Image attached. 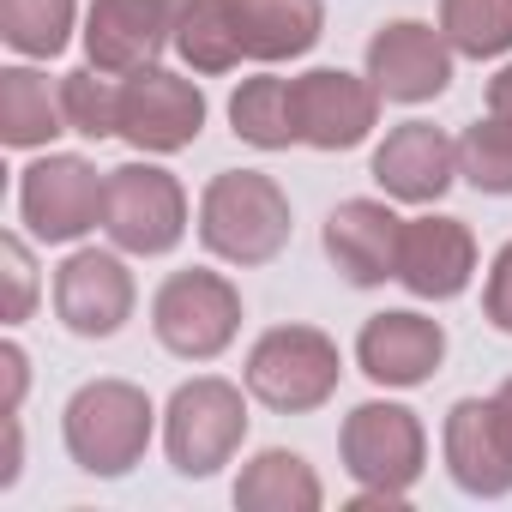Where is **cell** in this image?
<instances>
[{
    "label": "cell",
    "instance_id": "1",
    "mask_svg": "<svg viewBox=\"0 0 512 512\" xmlns=\"http://www.w3.org/2000/svg\"><path fill=\"white\" fill-rule=\"evenodd\" d=\"M199 241L229 266H272L290 241V193L260 169H223L199 193Z\"/></svg>",
    "mask_w": 512,
    "mask_h": 512
},
{
    "label": "cell",
    "instance_id": "2",
    "mask_svg": "<svg viewBox=\"0 0 512 512\" xmlns=\"http://www.w3.org/2000/svg\"><path fill=\"white\" fill-rule=\"evenodd\" d=\"M151 398L133 380H91L67 398V452L85 476H127L151 446Z\"/></svg>",
    "mask_w": 512,
    "mask_h": 512
},
{
    "label": "cell",
    "instance_id": "3",
    "mask_svg": "<svg viewBox=\"0 0 512 512\" xmlns=\"http://www.w3.org/2000/svg\"><path fill=\"white\" fill-rule=\"evenodd\" d=\"M338 374H344L338 344L326 332H314V326H272V332H260L253 350H247V368H241L247 392L266 410H284V416L320 410L338 392Z\"/></svg>",
    "mask_w": 512,
    "mask_h": 512
},
{
    "label": "cell",
    "instance_id": "4",
    "mask_svg": "<svg viewBox=\"0 0 512 512\" xmlns=\"http://www.w3.org/2000/svg\"><path fill=\"white\" fill-rule=\"evenodd\" d=\"M151 332L181 362H211L241 332V290L223 272H175L151 296Z\"/></svg>",
    "mask_w": 512,
    "mask_h": 512
},
{
    "label": "cell",
    "instance_id": "5",
    "mask_svg": "<svg viewBox=\"0 0 512 512\" xmlns=\"http://www.w3.org/2000/svg\"><path fill=\"white\" fill-rule=\"evenodd\" d=\"M241 440H247L241 386H229L217 374H199V380L175 386V398L163 410V446H169V464L181 476H217L235 458Z\"/></svg>",
    "mask_w": 512,
    "mask_h": 512
},
{
    "label": "cell",
    "instance_id": "6",
    "mask_svg": "<svg viewBox=\"0 0 512 512\" xmlns=\"http://www.w3.org/2000/svg\"><path fill=\"white\" fill-rule=\"evenodd\" d=\"M338 452H344V470L362 482V488H380V494H398L410 500L422 464H428V434L416 422V410L404 404H356L338 428Z\"/></svg>",
    "mask_w": 512,
    "mask_h": 512
},
{
    "label": "cell",
    "instance_id": "7",
    "mask_svg": "<svg viewBox=\"0 0 512 512\" xmlns=\"http://www.w3.org/2000/svg\"><path fill=\"white\" fill-rule=\"evenodd\" d=\"M103 229L121 253H169L187 235V193L157 163H121L103 187Z\"/></svg>",
    "mask_w": 512,
    "mask_h": 512
},
{
    "label": "cell",
    "instance_id": "8",
    "mask_svg": "<svg viewBox=\"0 0 512 512\" xmlns=\"http://www.w3.org/2000/svg\"><path fill=\"white\" fill-rule=\"evenodd\" d=\"M103 187L109 175H97L85 157L49 151L19 181V217L31 223L37 241H79L85 229L103 223Z\"/></svg>",
    "mask_w": 512,
    "mask_h": 512
},
{
    "label": "cell",
    "instance_id": "9",
    "mask_svg": "<svg viewBox=\"0 0 512 512\" xmlns=\"http://www.w3.org/2000/svg\"><path fill=\"white\" fill-rule=\"evenodd\" d=\"M181 13H187V0H91V19H85L91 67L115 79L157 67L163 49H175Z\"/></svg>",
    "mask_w": 512,
    "mask_h": 512
},
{
    "label": "cell",
    "instance_id": "10",
    "mask_svg": "<svg viewBox=\"0 0 512 512\" xmlns=\"http://www.w3.org/2000/svg\"><path fill=\"white\" fill-rule=\"evenodd\" d=\"M205 127V97L193 79L169 73V67H145V73H127L121 79V139L133 151H151V157H169V151H187Z\"/></svg>",
    "mask_w": 512,
    "mask_h": 512
},
{
    "label": "cell",
    "instance_id": "11",
    "mask_svg": "<svg viewBox=\"0 0 512 512\" xmlns=\"http://www.w3.org/2000/svg\"><path fill=\"white\" fill-rule=\"evenodd\" d=\"M290 103H296V133L314 151H350L374 133L380 121V91L374 79H356L344 67H314L302 79H290Z\"/></svg>",
    "mask_w": 512,
    "mask_h": 512
},
{
    "label": "cell",
    "instance_id": "12",
    "mask_svg": "<svg viewBox=\"0 0 512 512\" xmlns=\"http://www.w3.org/2000/svg\"><path fill=\"white\" fill-rule=\"evenodd\" d=\"M452 43L434 25L392 19L368 37V79L386 103H428L452 85Z\"/></svg>",
    "mask_w": 512,
    "mask_h": 512
},
{
    "label": "cell",
    "instance_id": "13",
    "mask_svg": "<svg viewBox=\"0 0 512 512\" xmlns=\"http://www.w3.org/2000/svg\"><path fill=\"white\" fill-rule=\"evenodd\" d=\"M55 314L73 338H115L133 320V272L97 247L67 253L55 272Z\"/></svg>",
    "mask_w": 512,
    "mask_h": 512
},
{
    "label": "cell",
    "instance_id": "14",
    "mask_svg": "<svg viewBox=\"0 0 512 512\" xmlns=\"http://www.w3.org/2000/svg\"><path fill=\"white\" fill-rule=\"evenodd\" d=\"M440 446H446V470L464 494H476V500L512 494V440H506L494 398H458L446 410Z\"/></svg>",
    "mask_w": 512,
    "mask_h": 512
},
{
    "label": "cell",
    "instance_id": "15",
    "mask_svg": "<svg viewBox=\"0 0 512 512\" xmlns=\"http://www.w3.org/2000/svg\"><path fill=\"white\" fill-rule=\"evenodd\" d=\"M476 272V235L458 217H410L398 247V284L422 302H452L470 290Z\"/></svg>",
    "mask_w": 512,
    "mask_h": 512
},
{
    "label": "cell",
    "instance_id": "16",
    "mask_svg": "<svg viewBox=\"0 0 512 512\" xmlns=\"http://www.w3.org/2000/svg\"><path fill=\"white\" fill-rule=\"evenodd\" d=\"M398 247H404V217L386 199H344L326 217V253L356 290L398 278Z\"/></svg>",
    "mask_w": 512,
    "mask_h": 512
},
{
    "label": "cell",
    "instance_id": "17",
    "mask_svg": "<svg viewBox=\"0 0 512 512\" xmlns=\"http://www.w3.org/2000/svg\"><path fill=\"white\" fill-rule=\"evenodd\" d=\"M356 362L374 386H422L434 380V368L446 362V332L440 320L428 314H410V308H392V314H374L356 338Z\"/></svg>",
    "mask_w": 512,
    "mask_h": 512
},
{
    "label": "cell",
    "instance_id": "18",
    "mask_svg": "<svg viewBox=\"0 0 512 512\" xmlns=\"http://www.w3.org/2000/svg\"><path fill=\"white\" fill-rule=\"evenodd\" d=\"M374 181L386 187V199L404 205H434L452 181H458V139H446L428 121H404L380 139L374 151Z\"/></svg>",
    "mask_w": 512,
    "mask_h": 512
},
{
    "label": "cell",
    "instance_id": "19",
    "mask_svg": "<svg viewBox=\"0 0 512 512\" xmlns=\"http://www.w3.org/2000/svg\"><path fill=\"white\" fill-rule=\"evenodd\" d=\"M247 61H296L320 43L326 7L320 0H229Z\"/></svg>",
    "mask_w": 512,
    "mask_h": 512
},
{
    "label": "cell",
    "instance_id": "20",
    "mask_svg": "<svg viewBox=\"0 0 512 512\" xmlns=\"http://www.w3.org/2000/svg\"><path fill=\"white\" fill-rule=\"evenodd\" d=\"M326 488L314 476V464L302 452H260V458H247L241 482H235V506L241 512H320Z\"/></svg>",
    "mask_w": 512,
    "mask_h": 512
},
{
    "label": "cell",
    "instance_id": "21",
    "mask_svg": "<svg viewBox=\"0 0 512 512\" xmlns=\"http://www.w3.org/2000/svg\"><path fill=\"white\" fill-rule=\"evenodd\" d=\"M55 133H67L61 85H49L37 67H7L0 73V139L13 151H37Z\"/></svg>",
    "mask_w": 512,
    "mask_h": 512
},
{
    "label": "cell",
    "instance_id": "22",
    "mask_svg": "<svg viewBox=\"0 0 512 512\" xmlns=\"http://www.w3.org/2000/svg\"><path fill=\"white\" fill-rule=\"evenodd\" d=\"M229 127L235 139L260 145V151H290L296 133V103H290V79L260 73V79H241V91L229 97Z\"/></svg>",
    "mask_w": 512,
    "mask_h": 512
},
{
    "label": "cell",
    "instance_id": "23",
    "mask_svg": "<svg viewBox=\"0 0 512 512\" xmlns=\"http://www.w3.org/2000/svg\"><path fill=\"white\" fill-rule=\"evenodd\" d=\"M175 55L193 67V73H229L247 61L241 49V25H235V7L229 0H187V13L175 25Z\"/></svg>",
    "mask_w": 512,
    "mask_h": 512
},
{
    "label": "cell",
    "instance_id": "24",
    "mask_svg": "<svg viewBox=\"0 0 512 512\" xmlns=\"http://www.w3.org/2000/svg\"><path fill=\"white\" fill-rule=\"evenodd\" d=\"M79 0H0V37L25 61H55L73 43Z\"/></svg>",
    "mask_w": 512,
    "mask_h": 512
},
{
    "label": "cell",
    "instance_id": "25",
    "mask_svg": "<svg viewBox=\"0 0 512 512\" xmlns=\"http://www.w3.org/2000/svg\"><path fill=\"white\" fill-rule=\"evenodd\" d=\"M61 109H67V133L79 139H121V79L103 67H79L61 79Z\"/></svg>",
    "mask_w": 512,
    "mask_h": 512
},
{
    "label": "cell",
    "instance_id": "26",
    "mask_svg": "<svg viewBox=\"0 0 512 512\" xmlns=\"http://www.w3.org/2000/svg\"><path fill=\"white\" fill-rule=\"evenodd\" d=\"M440 31L470 61L506 55L512 49V0H440Z\"/></svg>",
    "mask_w": 512,
    "mask_h": 512
},
{
    "label": "cell",
    "instance_id": "27",
    "mask_svg": "<svg viewBox=\"0 0 512 512\" xmlns=\"http://www.w3.org/2000/svg\"><path fill=\"white\" fill-rule=\"evenodd\" d=\"M458 175L476 193H512V121L488 115L458 139Z\"/></svg>",
    "mask_w": 512,
    "mask_h": 512
},
{
    "label": "cell",
    "instance_id": "28",
    "mask_svg": "<svg viewBox=\"0 0 512 512\" xmlns=\"http://www.w3.org/2000/svg\"><path fill=\"white\" fill-rule=\"evenodd\" d=\"M0 278H7V302H0V320H7V326L31 320V308H37V260H31V247H25L19 235L0 241Z\"/></svg>",
    "mask_w": 512,
    "mask_h": 512
},
{
    "label": "cell",
    "instance_id": "29",
    "mask_svg": "<svg viewBox=\"0 0 512 512\" xmlns=\"http://www.w3.org/2000/svg\"><path fill=\"white\" fill-rule=\"evenodd\" d=\"M482 314L500 326V332H512V241L494 253V266H488V290H482Z\"/></svg>",
    "mask_w": 512,
    "mask_h": 512
},
{
    "label": "cell",
    "instance_id": "30",
    "mask_svg": "<svg viewBox=\"0 0 512 512\" xmlns=\"http://www.w3.org/2000/svg\"><path fill=\"white\" fill-rule=\"evenodd\" d=\"M0 374H7V416H19L25 386H31V362H25L19 344H0Z\"/></svg>",
    "mask_w": 512,
    "mask_h": 512
},
{
    "label": "cell",
    "instance_id": "31",
    "mask_svg": "<svg viewBox=\"0 0 512 512\" xmlns=\"http://www.w3.org/2000/svg\"><path fill=\"white\" fill-rule=\"evenodd\" d=\"M19 464H25V434H19V416H7V464H0V488L19 482Z\"/></svg>",
    "mask_w": 512,
    "mask_h": 512
},
{
    "label": "cell",
    "instance_id": "32",
    "mask_svg": "<svg viewBox=\"0 0 512 512\" xmlns=\"http://www.w3.org/2000/svg\"><path fill=\"white\" fill-rule=\"evenodd\" d=\"M488 115L512 121V67H500V73L488 79Z\"/></svg>",
    "mask_w": 512,
    "mask_h": 512
},
{
    "label": "cell",
    "instance_id": "33",
    "mask_svg": "<svg viewBox=\"0 0 512 512\" xmlns=\"http://www.w3.org/2000/svg\"><path fill=\"white\" fill-rule=\"evenodd\" d=\"M494 410H500V422H506V440H512V380H500V392H494Z\"/></svg>",
    "mask_w": 512,
    "mask_h": 512
}]
</instances>
